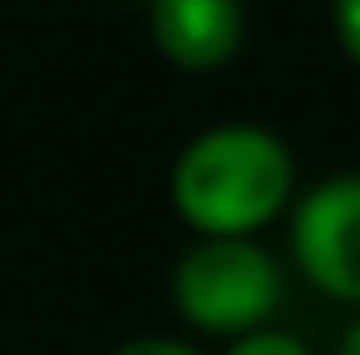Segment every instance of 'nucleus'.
<instances>
[{
	"instance_id": "1",
	"label": "nucleus",
	"mask_w": 360,
	"mask_h": 355,
	"mask_svg": "<svg viewBox=\"0 0 360 355\" xmlns=\"http://www.w3.org/2000/svg\"><path fill=\"white\" fill-rule=\"evenodd\" d=\"M292 188H297V162L288 141L266 126H251V120L198 131L178 152L167 178L172 209L198 240L219 235L256 240V230H266L292 204Z\"/></svg>"
},
{
	"instance_id": "2",
	"label": "nucleus",
	"mask_w": 360,
	"mask_h": 355,
	"mask_svg": "<svg viewBox=\"0 0 360 355\" xmlns=\"http://www.w3.org/2000/svg\"><path fill=\"white\" fill-rule=\"evenodd\" d=\"M172 303L198 335L240 340L271 324L282 303V266L262 240H193L172 266Z\"/></svg>"
},
{
	"instance_id": "3",
	"label": "nucleus",
	"mask_w": 360,
	"mask_h": 355,
	"mask_svg": "<svg viewBox=\"0 0 360 355\" xmlns=\"http://www.w3.org/2000/svg\"><path fill=\"white\" fill-rule=\"evenodd\" d=\"M292 262L319 292L360 309V173L324 178L297 199Z\"/></svg>"
},
{
	"instance_id": "4",
	"label": "nucleus",
	"mask_w": 360,
	"mask_h": 355,
	"mask_svg": "<svg viewBox=\"0 0 360 355\" xmlns=\"http://www.w3.org/2000/svg\"><path fill=\"white\" fill-rule=\"evenodd\" d=\"M152 47L183 73L225 68L245 42L240 0H152L146 11Z\"/></svg>"
},
{
	"instance_id": "5",
	"label": "nucleus",
	"mask_w": 360,
	"mask_h": 355,
	"mask_svg": "<svg viewBox=\"0 0 360 355\" xmlns=\"http://www.w3.org/2000/svg\"><path fill=\"white\" fill-rule=\"evenodd\" d=\"M225 355H314V350H308L297 335H288V329H256V335L230 340Z\"/></svg>"
},
{
	"instance_id": "6",
	"label": "nucleus",
	"mask_w": 360,
	"mask_h": 355,
	"mask_svg": "<svg viewBox=\"0 0 360 355\" xmlns=\"http://www.w3.org/2000/svg\"><path fill=\"white\" fill-rule=\"evenodd\" d=\"M110 355H204V350H193L188 340H172V335H136L126 345H115Z\"/></svg>"
},
{
	"instance_id": "7",
	"label": "nucleus",
	"mask_w": 360,
	"mask_h": 355,
	"mask_svg": "<svg viewBox=\"0 0 360 355\" xmlns=\"http://www.w3.org/2000/svg\"><path fill=\"white\" fill-rule=\"evenodd\" d=\"M334 32H340V47L360 63V0H334Z\"/></svg>"
},
{
	"instance_id": "8",
	"label": "nucleus",
	"mask_w": 360,
	"mask_h": 355,
	"mask_svg": "<svg viewBox=\"0 0 360 355\" xmlns=\"http://www.w3.org/2000/svg\"><path fill=\"white\" fill-rule=\"evenodd\" d=\"M334 355H360V319L340 335V350H334Z\"/></svg>"
}]
</instances>
